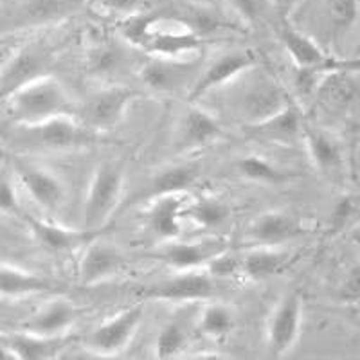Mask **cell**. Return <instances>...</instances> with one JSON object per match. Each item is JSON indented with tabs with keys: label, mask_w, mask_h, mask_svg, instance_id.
<instances>
[{
	"label": "cell",
	"mask_w": 360,
	"mask_h": 360,
	"mask_svg": "<svg viewBox=\"0 0 360 360\" xmlns=\"http://www.w3.org/2000/svg\"><path fill=\"white\" fill-rule=\"evenodd\" d=\"M119 33L137 49L176 62L197 54L204 45L197 29L186 22H169L150 9L124 17L119 25Z\"/></svg>",
	"instance_id": "6da1fadb"
},
{
	"label": "cell",
	"mask_w": 360,
	"mask_h": 360,
	"mask_svg": "<svg viewBox=\"0 0 360 360\" xmlns=\"http://www.w3.org/2000/svg\"><path fill=\"white\" fill-rule=\"evenodd\" d=\"M6 117L11 124H37L62 115H79L67 90L53 76H44L15 90L9 98L2 99Z\"/></svg>",
	"instance_id": "7a4b0ae2"
},
{
	"label": "cell",
	"mask_w": 360,
	"mask_h": 360,
	"mask_svg": "<svg viewBox=\"0 0 360 360\" xmlns=\"http://www.w3.org/2000/svg\"><path fill=\"white\" fill-rule=\"evenodd\" d=\"M13 137L18 146L29 150H78L99 143L101 131L83 124L79 117L62 115L37 124H17Z\"/></svg>",
	"instance_id": "3957f363"
},
{
	"label": "cell",
	"mask_w": 360,
	"mask_h": 360,
	"mask_svg": "<svg viewBox=\"0 0 360 360\" xmlns=\"http://www.w3.org/2000/svg\"><path fill=\"white\" fill-rule=\"evenodd\" d=\"M124 172L115 162H103L96 168L89 182L85 205H83V227L103 231L119 202L123 198Z\"/></svg>",
	"instance_id": "277c9868"
},
{
	"label": "cell",
	"mask_w": 360,
	"mask_h": 360,
	"mask_svg": "<svg viewBox=\"0 0 360 360\" xmlns=\"http://www.w3.org/2000/svg\"><path fill=\"white\" fill-rule=\"evenodd\" d=\"M85 0H13L2 11V27L20 31L63 22L82 9Z\"/></svg>",
	"instance_id": "5b68a950"
},
{
	"label": "cell",
	"mask_w": 360,
	"mask_h": 360,
	"mask_svg": "<svg viewBox=\"0 0 360 360\" xmlns=\"http://www.w3.org/2000/svg\"><path fill=\"white\" fill-rule=\"evenodd\" d=\"M144 319V303H135L124 308L110 319L101 324L86 335L85 346L96 356H114L123 352L131 342Z\"/></svg>",
	"instance_id": "8992f818"
},
{
	"label": "cell",
	"mask_w": 360,
	"mask_h": 360,
	"mask_svg": "<svg viewBox=\"0 0 360 360\" xmlns=\"http://www.w3.org/2000/svg\"><path fill=\"white\" fill-rule=\"evenodd\" d=\"M139 92L124 85H110L98 90L79 107V121L96 131L114 130L127 115Z\"/></svg>",
	"instance_id": "52a82bcc"
},
{
	"label": "cell",
	"mask_w": 360,
	"mask_h": 360,
	"mask_svg": "<svg viewBox=\"0 0 360 360\" xmlns=\"http://www.w3.org/2000/svg\"><path fill=\"white\" fill-rule=\"evenodd\" d=\"M213 276L207 270H176L169 278L157 281L141 292L144 299L168 301V303H195L207 301L214 294Z\"/></svg>",
	"instance_id": "ba28073f"
},
{
	"label": "cell",
	"mask_w": 360,
	"mask_h": 360,
	"mask_svg": "<svg viewBox=\"0 0 360 360\" xmlns=\"http://www.w3.org/2000/svg\"><path fill=\"white\" fill-rule=\"evenodd\" d=\"M303 323V299L297 292H288L279 299L266 323V346L272 356H285L299 339Z\"/></svg>",
	"instance_id": "9c48e42d"
},
{
	"label": "cell",
	"mask_w": 360,
	"mask_h": 360,
	"mask_svg": "<svg viewBox=\"0 0 360 360\" xmlns=\"http://www.w3.org/2000/svg\"><path fill=\"white\" fill-rule=\"evenodd\" d=\"M288 105L292 103L287 92L274 79L269 78H262L259 82L247 85L234 103L238 117L245 124L262 123L278 112L285 110Z\"/></svg>",
	"instance_id": "30bf717a"
},
{
	"label": "cell",
	"mask_w": 360,
	"mask_h": 360,
	"mask_svg": "<svg viewBox=\"0 0 360 360\" xmlns=\"http://www.w3.org/2000/svg\"><path fill=\"white\" fill-rule=\"evenodd\" d=\"M279 38L295 67H333V69H360V58L339 62L307 33L292 25V20L279 22Z\"/></svg>",
	"instance_id": "8fae6325"
},
{
	"label": "cell",
	"mask_w": 360,
	"mask_h": 360,
	"mask_svg": "<svg viewBox=\"0 0 360 360\" xmlns=\"http://www.w3.org/2000/svg\"><path fill=\"white\" fill-rule=\"evenodd\" d=\"M229 249V243L224 238H207L200 242H176V240H168V242L150 252V256L164 265L172 266L175 270H193V269H205L214 256Z\"/></svg>",
	"instance_id": "7c38bea8"
},
{
	"label": "cell",
	"mask_w": 360,
	"mask_h": 360,
	"mask_svg": "<svg viewBox=\"0 0 360 360\" xmlns=\"http://www.w3.org/2000/svg\"><path fill=\"white\" fill-rule=\"evenodd\" d=\"M15 176L18 179L29 197L37 202V205L49 214L60 211L65 202V188L63 182L47 169L25 162L22 159H13Z\"/></svg>",
	"instance_id": "4fadbf2b"
},
{
	"label": "cell",
	"mask_w": 360,
	"mask_h": 360,
	"mask_svg": "<svg viewBox=\"0 0 360 360\" xmlns=\"http://www.w3.org/2000/svg\"><path fill=\"white\" fill-rule=\"evenodd\" d=\"M258 62V58L252 51H231L218 56L213 63H209L207 69L202 72L200 78L189 90V99L197 101L213 90L221 89L233 79L240 78L243 72L252 69Z\"/></svg>",
	"instance_id": "5bb4252c"
},
{
	"label": "cell",
	"mask_w": 360,
	"mask_h": 360,
	"mask_svg": "<svg viewBox=\"0 0 360 360\" xmlns=\"http://www.w3.org/2000/svg\"><path fill=\"white\" fill-rule=\"evenodd\" d=\"M25 224L38 245L54 254H65L83 249L103 234V231H90L85 227L70 229V227H63L62 224H54V221L34 217H25Z\"/></svg>",
	"instance_id": "9a60e30c"
},
{
	"label": "cell",
	"mask_w": 360,
	"mask_h": 360,
	"mask_svg": "<svg viewBox=\"0 0 360 360\" xmlns=\"http://www.w3.org/2000/svg\"><path fill=\"white\" fill-rule=\"evenodd\" d=\"M124 266V256L117 247L103 242L101 236L83 247L78 263V281L85 287L98 285L105 279L121 272Z\"/></svg>",
	"instance_id": "2e32d148"
},
{
	"label": "cell",
	"mask_w": 360,
	"mask_h": 360,
	"mask_svg": "<svg viewBox=\"0 0 360 360\" xmlns=\"http://www.w3.org/2000/svg\"><path fill=\"white\" fill-rule=\"evenodd\" d=\"M307 227L295 214L285 211H266L250 221L247 238L258 245L281 247L288 240L303 236Z\"/></svg>",
	"instance_id": "e0dca14e"
},
{
	"label": "cell",
	"mask_w": 360,
	"mask_h": 360,
	"mask_svg": "<svg viewBox=\"0 0 360 360\" xmlns=\"http://www.w3.org/2000/svg\"><path fill=\"white\" fill-rule=\"evenodd\" d=\"M2 356L18 360H49L56 359L67 346V335L45 337L38 333L18 332L2 333Z\"/></svg>",
	"instance_id": "ac0fdd59"
},
{
	"label": "cell",
	"mask_w": 360,
	"mask_h": 360,
	"mask_svg": "<svg viewBox=\"0 0 360 360\" xmlns=\"http://www.w3.org/2000/svg\"><path fill=\"white\" fill-rule=\"evenodd\" d=\"M76 307L67 299L56 297L44 303V307L38 308L33 315H29L20 324V330L45 337H62L69 333L76 323Z\"/></svg>",
	"instance_id": "d6986e66"
},
{
	"label": "cell",
	"mask_w": 360,
	"mask_h": 360,
	"mask_svg": "<svg viewBox=\"0 0 360 360\" xmlns=\"http://www.w3.org/2000/svg\"><path fill=\"white\" fill-rule=\"evenodd\" d=\"M353 69L333 70L321 85L315 99L323 107L337 114H352L360 107V83L353 76Z\"/></svg>",
	"instance_id": "ffe728a7"
},
{
	"label": "cell",
	"mask_w": 360,
	"mask_h": 360,
	"mask_svg": "<svg viewBox=\"0 0 360 360\" xmlns=\"http://www.w3.org/2000/svg\"><path fill=\"white\" fill-rule=\"evenodd\" d=\"M44 76H49L47 74V60H45L44 54L27 49L17 51L9 60H4L2 79H0L2 99L9 98L15 90L22 89L34 79L44 78Z\"/></svg>",
	"instance_id": "44dd1931"
},
{
	"label": "cell",
	"mask_w": 360,
	"mask_h": 360,
	"mask_svg": "<svg viewBox=\"0 0 360 360\" xmlns=\"http://www.w3.org/2000/svg\"><path fill=\"white\" fill-rule=\"evenodd\" d=\"M304 124L307 123L303 121L301 112L294 105H288L285 110L278 112L262 123L247 124L245 134L250 139L278 144H294L297 139H303Z\"/></svg>",
	"instance_id": "7402d4cb"
},
{
	"label": "cell",
	"mask_w": 360,
	"mask_h": 360,
	"mask_svg": "<svg viewBox=\"0 0 360 360\" xmlns=\"http://www.w3.org/2000/svg\"><path fill=\"white\" fill-rule=\"evenodd\" d=\"M189 200L186 193L179 195H166L150 200L144 218L148 227L162 240H176L180 236V220L184 218V209L188 207Z\"/></svg>",
	"instance_id": "603a6c76"
},
{
	"label": "cell",
	"mask_w": 360,
	"mask_h": 360,
	"mask_svg": "<svg viewBox=\"0 0 360 360\" xmlns=\"http://www.w3.org/2000/svg\"><path fill=\"white\" fill-rule=\"evenodd\" d=\"M303 141L307 144L308 155L311 162L321 173L330 176H337L344 172V155L340 144L319 128L304 124Z\"/></svg>",
	"instance_id": "cb8c5ba5"
},
{
	"label": "cell",
	"mask_w": 360,
	"mask_h": 360,
	"mask_svg": "<svg viewBox=\"0 0 360 360\" xmlns=\"http://www.w3.org/2000/svg\"><path fill=\"white\" fill-rule=\"evenodd\" d=\"M221 137V127L213 114L202 108H189L184 115L179 134V148L182 152L200 150Z\"/></svg>",
	"instance_id": "d4e9b609"
},
{
	"label": "cell",
	"mask_w": 360,
	"mask_h": 360,
	"mask_svg": "<svg viewBox=\"0 0 360 360\" xmlns=\"http://www.w3.org/2000/svg\"><path fill=\"white\" fill-rule=\"evenodd\" d=\"M56 290L51 279L38 276L34 272L20 269L17 265L4 263L0 270V292L4 299H22L27 295L49 294Z\"/></svg>",
	"instance_id": "484cf974"
},
{
	"label": "cell",
	"mask_w": 360,
	"mask_h": 360,
	"mask_svg": "<svg viewBox=\"0 0 360 360\" xmlns=\"http://www.w3.org/2000/svg\"><path fill=\"white\" fill-rule=\"evenodd\" d=\"M292 262V254L281 247L258 245L243 254L242 274L250 281H265L272 276L281 274Z\"/></svg>",
	"instance_id": "4316f807"
},
{
	"label": "cell",
	"mask_w": 360,
	"mask_h": 360,
	"mask_svg": "<svg viewBox=\"0 0 360 360\" xmlns=\"http://www.w3.org/2000/svg\"><path fill=\"white\" fill-rule=\"evenodd\" d=\"M198 179L197 166H173L166 168L152 180V184L148 188L150 198L166 197V195H179L186 193L191 186H195Z\"/></svg>",
	"instance_id": "83f0119b"
},
{
	"label": "cell",
	"mask_w": 360,
	"mask_h": 360,
	"mask_svg": "<svg viewBox=\"0 0 360 360\" xmlns=\"http://www.w3.org/2000/svg\"><path fill=\"white\" fill-rule=\"evenodd\" d=\"M148 62L141 69V78L152 90L157 92H168L179 86L184 79L182 67L176 60H168V58H157Z\"/></svg>",
	"instance_id": "f1b7e54d"
},
{
	"label": "cell",
	"mask_w": 360,
	"mask_h": 360,
	"mask_svg": "<svg viewBox=\"0 0 360 360\" xmlns=\"http://www.w3.org/2000/svg\"><path fill=\"white\" fill-rule=\"evenodd\" d=\"M184 217H188L198 227L213 229V227H220L229 220L231 211L218 198L202 197L197 200H189L188 207L184 209Z\"/></svg>",
	"instance_id": "f546056e"
},
{
	"label": "cell",
	"mask_w": 360,
	"mask_h": 360,
	"mask_svg": "<svg viewBox=\"0 0 360 360\" xmlns=\"http://www.w3.org/2000/svg\"><path fill=\"white\" fill-rule=\"evenodd\" d=\"M198 330L202 335L213 340H224L234 330V314L229 307L221 303H211L202 310Z\"/></svg>",
	"instance_id": "4dcf8cb0"
},
{
	"label": "cell",
	"mask_w": 360,
	"mask_h": 360,
	"mask_svg": "<svg viewBox=\"0 0 360 360\" xmlns=\"http://www.w3.org/2000/svg\"><path fill=\"white\" fill-rule=\"evenodd\" d=\"M238 172L247 180L262 182V184H283L288 179L287 173H283L278 166L263 159L259 155H247L238 160Z\"/></svg>",
	"instance_id": "1f68e13d"
},
{
	"label": "cell",
	"mask_w": 360,
	"mask_h": 360,
	"mask_svg": "<svg viewBox=\"0 0 360 360\" xmlns=\"http://www.w3.org/2000/svg\"><path fill=\"white\" fill-rule=\"evenodd\" d=\"M188 346V333L179 323L164 324L155 340V359L168 360L179 356Z\"/></svg>",
	"instance_id": "d6a6232c"
},
{
	"label": "cell",
	"mask_w": 360,
	"mask_h": 360,
	"mask_svg": "<svg viewBox=\"0 0 360 360\" xmlns=\"http://www.w3.org/2000/svg\"><path fill=\"white\" fill-rule=\"evenodd\" d=\"M333 67H295V76H294V89L295 94L299 98H303L304 101L315 98L319 92L321 85L324 79L333 72Z\"/></svg>",
	"instance_id": "836d02e7"
},
{
	"label": "cell",
	"mask_w": 360,
	"mask_h": 360,
	"mask_svg": "<svg viewBox=\"0 0 360 360\" xmlns=\"http://www.w3.org/2000/svg\"><path fill=\"white\" fill-rule=\"evenodd\" d=\"M328 18L337 31H348L360 13V0H324Z\"/></svg>",
	"instance_id": "e575fe53"
},
{
	"label": "cell",
	"mask_w": 360,
	"mask_h": 360,
	"mask_svg": "<svg viewBox=\"0 0 360 360\" xmlns=\"http://www.w3.org/2000/svg\"><path fill=\"white\" fill-rule=\"evenodd\" d=\"M242 262L243 256H236L229 249L214 256L211 262L205 265V270L213 276L214 279H227L234 278L236 274H242Z\"/></svg>",
	"instance_id": "d590c367"
},
{
	"label": "cell",
	"mask_w": 360,
	"mask_h": 360,
	"mask_svg": "<svg viewBox=\"0 0 360 360\" xmlns=\"http://www.w3.org/2000/svg\"><path fill=\"white\" fill-rule=\"evenodd\" d=\"M229 4L247 24H256L266 18L269 11H274L272 0H229Z\"/></svg>",
	"instance_id": "8d00e7d4"
},
{
	"label": "cell",
	"mask_w": 360,
	"mask_h": 360,
	"mask_svg": "<svg viewBox=\"0 0 360 360\" xmlns=\"http://www.w3.org/2000/svg\"><path fill=\"white\" fill-rule=\"evenodd\" d=\"M150 0H99V8L110 15H121V17H130L135 13L146 11Z\"/></svg>",
	"instance_id": "74e56055"
},
{
	"label": "cell",
	"mask_w": 360,
	"mask_h": 360,
	"mask_svg": "<svg viewBox=\"0 0 360 360\" xmlns=\"http://www.w3.org/2000/svg\"><path fill=\"white\" fill-rule=\"evenodd\" d=\"M117 56L112 47L108 45H101L98 49L92 53V58H90V69L96 70V72H108V70L114 69V65L117 63Z\"/></svg>",
	"instance_id": "f35d334b"
},
{
	"label": "cell",
	"mask_w": 360,
	"mask_h": 360,
	"mask_svg": "<svg viewBox=\"0 0 360 360\" xmlns=\"http://www.w3.org/2000/svg\"><path fill=\"white\" fill-rule=\"evenodd\" d=\"M0 207L4 214H17L20 213V202L17 197V189L13 180L4 176L2 179V189H0Z\"/></svg>",
	"instance_id": "ab89813d"
},
{
	"label": "cell",
	"mask_w": 360,
	"mask_h": 360,
	"mask_svg": "<svg viewBox=\"0 0 360 360\" xmlns=\"http://www.w3.org/2000/svg\"><path fill=\"white\" fill-rule=\"evenodd\" d=\"M303 0H272V6H274V13L278 15L279 22L292 20L294 13L297 11V8L301 6Z\"/></svg>",
	"instance_id": "60d3db41"
},
{
	"label": "cell",
	"mask_w": 360,
	"mask_h": 360,
	"mask_svg": "<svg viewBox=\"0 0 360 360\" xmlns=\"http://www.w3.org/2000/svg\"><path fill=\"white\" fill-rule=\"evenodd\" d=\"M353 209H355V205H353L352 198H342V200L335 205V211H333V225L342 227L353 214Z\"/></svg>",
	"instance_id": "b9f144b4"
},
{
	"label": "cell",
	"mask_w": 360,
	"mask_h": 360,
	"mask_svg": "<svg viewBox=\"0 0 360 360\" xmlns=\"http://www.w3.org/2000/svg\"><path fill=\"white\" fill-rule=\"evenodd\" d=\"M352 240L360 247V225H356L355 229L352 231Z\"/></svg>",
	"instance_id": "7bdbcfd3"
},
{
	"label": "cell",
	"mask_w": 360,
	"mask_h": 360,
	"mask_svg": "<svg viewBox=\"0 0 360 360\" xmlns=\"http://www.w3.org/2000/svg\"><path fill=\"white\" fill-rule=\"evenodd\" d=\"M359 58H360V45H359Z\"/></svg>",
	"instance_id": "ee69618b"
}]
</instances>
